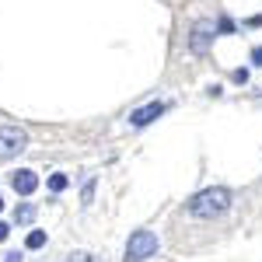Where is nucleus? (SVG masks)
I'll list each match as a JSON object with an SVG mask.
<instances>
[{
  "mask_svg": "<svg viewBox=\"0 0 262 262\" xmlns=\"http://www.w3.org/2000/svg\"><path fill=\"white\" fill-rule=\"evenodd\" d=\"M227 206H231V189L213 185V189H203L189 200V213L200 217V221H213V217L227 213Z\"/></svg>",
  "mask_w": 262,
  "mask_h": 262,
  "instance_id": "1",
  "label": "nucleus"
},
{
  "mask_svg": "<svg viewBox=\"0 0 262 262\" xmlns=\"http://www.w3.org/2000/svg\"><path fill=\"white\" fill-rule=\"evenodd\" d=\"M158 248H161L158 234H154V231H147V227H140V231H133V234H129V242H126V262H147Z\"/></svg>",
  "mask_w": 262,
  "mask_h": 262,
  "instance_id": "2",
  "label": "nucleus"
},
{
  "mask_svg": "<svg viewBox=\"0 0 262 262\" xmlns=\"http://www.w3.org/2000/svg\"><path fill=\"white\" fill-rule=\"evenodd\" d=\"M25 147H28V133L25 129H18V126H0V161L18 158Z\"/></svg>",
  "mask_w": 262,
  "mask_h": 262,
  "instance_id": "3",
  "label": "nucleus"
},
{
  "mask_svg": "<svg viewBox=\"0 0 262 262\" xmlns=\"http://www.w3.org/2000/svg\"><path fill=\"white\" fill-rule=\"evenodd\" d=\"M213 21H200L196 28H192V35H189V49L196 53V56H206L210 53V42H213Z\"/></svg>",
  "mask_w": 262,
  "mask_h": 262,
  "instance_id": "4",
  "label": "nucleus"
},
{
  "mask_svg": "<svg viewBox=\"0 0 262 262\" xmlns=\"http://www.w3.org/2000/svg\"><path fill=\"white\" fill-rule=\"evenodd\" d=\"M11 185H14V192H18V196H32V192L39 189V175H35V171H28V168H21V171L11 175Z\"/></svg>",
  "mask_w": 262,
  "mask_h": 262,
  "instance_id": "5",
  "label": "nucleus"
},
{
  "mask_svg": "<svg viewBox=\"0 0 262 262\" xmlns=\"http://www.w3.org/2000/svg\"><path fill=\"white\" fill-rule=\"evenodd\" d=\"M164 112H168V105H164V101H150V105L137 108V112L129 116V122H133V126H147V122H154L158 116H164Z\"/></svg>",
  "mask_w": 262,
  "mask_h": 262,
  "instance_id": "6",
  "label": "nucleus"
},
{
  "mask_svg": "<svg viewBox=\"0 0 262 262\" xmlns=\"http://www.w3.org/2000/svg\"><path fill=\"white\" fill-rule=\"evenodd\" d=\"M35 221V206L32 203H18L14 206V224H32Z\"/></svg>",
  "mask_w": 262,
  "mask_h": 262,
  "instance_id": "7",
  "label": "nucleus"
},
{
  "mask_svg": "<svg viewBox=\"0 0 262 262\" xmlns=\"http://www.w3.org/2000/svg\"><path fill=\"white\" fill-rule=\"evenodd\" d=\"M25 248H46V231H28V238H25Z\"/></svg>",
  "mask_w": 262,
  "mask_h": 262,
  "instance_id": "8",
  "label": "nucleus"
},
{
  "mask_svg": "<svg viewBox=\"0 0 262 262\" xmlns=\"http://www.w3.org/2000/svg\"><path fill=\"white\" fill-rule=\"evenodd\" d=\"M67 185H70V182H67V175H60V171H56V175H49V189H53V192H63Z\"/></svg>",
  "mask_w": 262,
  "mask_h": 262,
  "instance_id": "9",
  "label": "nucleus"
},
{
  "mask_svg": "<svg viewBox=\"0 0 262 262\" xmlns=\"http://www.w3.org/2000/svg\"><path fill=\"white\" fill-rule=\"evenodd\" d=\"M63 262H101L98 255H91V252H74V255H67Z\"/></svg>",
  "mask_w": 262,
  "mask_h": 262,
  "instance_id": "10",
  "label": "nucleus"
},
{
  "mask_svg": "<svg viewBox=\"0 0 262 262\" xmlns=\"http://www.w3.org/2000/svg\"><path fill=\"white\" fill-rule=\"evenodd\" d=\"M91 200H95V182H84V189H81V203L88 206Z\"/></svg>",
  "mask_w": 262,
  "mask_h": 262,
  "instance_id": "11",
  "label": "nucleus"
},
{
  "mask_svg": "<svg viewBox=\"0 0 262 262\" xmlns=\"http://www.w3.org/2000/svg\"><path fill=\"white\" fill-rule=\"evenodd\" d=\"M217 32H234V21H231V18H221V21H217Z\"/></svg>",
  "mask_w": 262,
  "mask_h": 262,
  "instance_id": "12",
  "label": "nucleus"
},
{
  "mask_svg": "<svg viewBox=\"0 0 262 262\" xmlns=\"http://www.w3.org/2000/svg\"><path fill=\"white\" fill-rule=\"evenodd\" d=\"M4 262H25V259H21V252H7V255H4Z\"/></svg>",
  "mask_w": 262,
  "mask_h": 262,
  "instance_id": "13",
  "label": "nucleus"
},
{
  "mask_svg": "<svg viewBox=\"0 0 262 262\" xmlns=\"http://www.w3.org/2000/svg\"><path fill=\"white\" fill-rule=\"evenodd\" d=\"M252 63H255V67H262V46L255 49V53H252Z\"/></svg>",
  "mask_w": 262,
  "mask_h": 262,
  "instance_id": "14",
  "label": "nucleus"
},
{
  "mask_svg": "<svg viewBox=\"0 0 262 262\" xmlns=\"http://www.w3.org/2000/svg\"><path fill=\"white\" fill-rule=\"evenodd\" d=\"M7 234H11V227H7V224L0 221V242H4V238H7Z\"/></svg>",
  "mask_w": 262,
  "mask_h": 262,
  "instance_id": "15",
  "label": "nucleus"
},
{
  "mask_svg": "<svg viewBox=\"0 0 262 262\" xmlns=\"http://www.w3.org/2000/svg\"><path fill=\"white\" fill-rule=\"evenodd\" d=\"M0 210H4V200H0Z\"/></svg>",
  "mask_w": 262,
  "mask_h": 262,
  "instance_id": "16",
  "label": "nucleus"
}]
</instances>
